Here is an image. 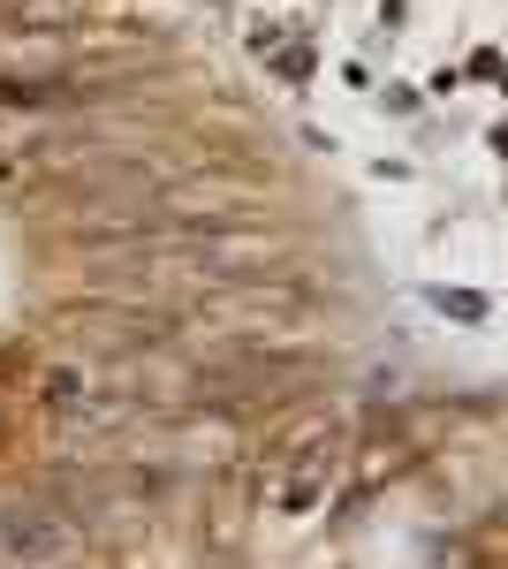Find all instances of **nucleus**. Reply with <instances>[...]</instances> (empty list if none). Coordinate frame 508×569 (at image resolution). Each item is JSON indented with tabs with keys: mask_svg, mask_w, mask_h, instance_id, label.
I'll use <instances>...</instances> for the list:
<instances>
[{
	"mask_svg": "<svg viewBox=\"0 0 508 569\" xmlns=\"http://www.w3.org/2000/svg\"><path fill=\"white\" fill-rule=\"evenodd\" d=\"M77 539V525L69 517H53V509H8L0 517V562H53L61 547Z\"/></svg>",
	"mask_w": 508,
	"mask_h": 569,
	"instance_id": "f257e3e1",
	"label": "nucleus"
}]
</instances>
